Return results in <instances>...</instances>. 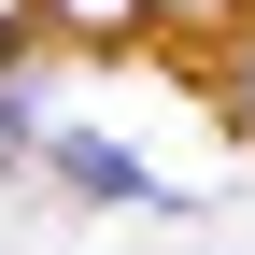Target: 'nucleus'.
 Returning a JSON list of instances; mask_svg holds the SVG:
<instances>
[{"mask_svg":"<svg viewBox=\"0 0 255 255\" xmlns=\"http://www.w3.org/2000/svg\"><path fill=\"white\" fill-rule=\"evenodd\" d=\"M213 100H227V128H241V142H255V28H241V43H227V71H213Z\"/></svg>","mask_w":255,"mask_h":255,"instance_id":"obj_2","label":"nucleus"},{"mask_svg":"<svg viewBox=\"0 0 255 255\" xmlns=\"http://www.w3.org/2000/svg\"><path fill=\"white\" fill-rule=\"evenodd\" d=\"M57 184H71V199H170V184H142L114 142H85V128H57Z\"/></svg>","mask_w":255,"mask_h":255,"instance_id":"obj_1","label":"nucleus"},{"mask_svg":"<svg viewBox=\"0 0 255 255\" xmlns=\"http://www.w3.org/2000/svg\"><path fill=\"white\" fill-rule=\"evenodd\" d=\"M0 71H14V28H0Z\"/></svg>","mask_w":255,"mask_h":255,"instance_id":"obj_3","label":"nucleus"}]
</instances>
